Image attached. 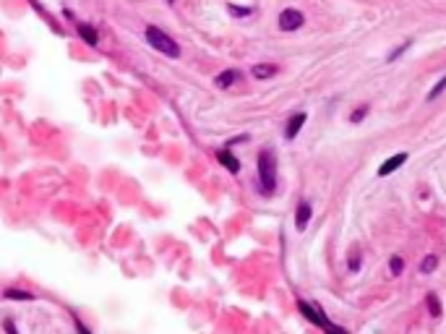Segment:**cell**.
<instances>
[{"instance_id":"9a60e30c","label":"cell","mask_w":446,"mask_h":334,"mask_svg":"<svg viewBox=\"0 0 446 334\" xmlns=\"http://www.w3.org/2000/svg\"><path fill=\"white\" fill-rule=\"evenodd\" d=\"M347 267H350V271H360V248L358 246L350 250V261H347Z\"/></svg>"},{"instance_id":"5bb4252c","label":"cell","mask_w":446,"mask_h":334,"mask_svg":"<svg viewBox=\"0 0 446 334\" xmlns=\"http://www.w3.org/2000/svg\"><path fill=\"white\" fill-rule=\"evenodd\" d=\"M436 267H438V256H426L420 264V271L423 274H430V271H436Z\"/></svg>"},{"instance_id":"4fadbf2b","label":"cell","mask_w":446,"mask_h":334,"mask_svg":"<svg viewBox=\"0 0 446 334\" xmlns=\"http://www.w3.org/2000/svg\"><path fill=\"white\" fill-rule=\"evenodd\" d=\"M428 306H430V316H433V318H438V316L444 313V311H441V303H438V295H436V292H428Z\"/></svg>"},{"instance_id":"44dd1931","label":"cell","mask_w":446,"mask_h":334,"mask_svg":"<svg viewBox=\"0 0 446 334\" xmlns=\"http://www.w3.org/2000/svg\"><path fill=\"white\" fill-rule=\"evenodd\" d=\"M3 326H5V332H8V334H19V332H16V324H13L11 318H5V321H3Z\"/></svg>"},{"instance_id":"6da1fadb","label":"cell","mask_w":446,"mask_h":334,"mask_svg":"<svg viewBox=\"0 0 446 334\" xmlns=\"http://www.w3.org/2000/svg\"><path fill=\"white\" fill-rule=\"evenodd\" d=\"M259 183H261V193L271 196L277 188V157L271 149H264L259 154Z\"/></svg>"},{"instance_id":"ffe728a7","label":"cell","mask_w":446,"mask_h":334,"mask_svg":"<svg viewBox=\"0 0 446 334\" xmlns=\"http://www.w3.org/2000/svg\"><path fill=\"white\" fill-rule=\"evenodd\" d=\"M407 47H410V42H402V44H399V47H397V50H394V52H391V55H389V63H391V60H397V58L402 55V52H405Z\"/></svg>"},{"instance_id":"d6986e66","label":"cell","mask_w":446,"mask_h":334,"mask_svg":"<svg viewBox=\"0 0 446 334\" xmlns=\"http://www.w3.org/2000/svg\"><path fill=\"white\" fill-rule=\"evenodd\" d=\"M230 13H232V16H251L253 8H238V5H230Z\"/></svg>"},{"instance_id":"52a82bcc","label":"cell","mask_w":446,"mask_h":334,"mask_svg":"<svg viewBox=\"0 0 446 334\" xmlns=\"http://www.w3.org/2000/svg\"><path fill=\"white\" fill-rule=\"evenodd\" d=\"M240 79H243V73H240L238 68H227V71H222V73L217 76L214 84H217L219 89H227V86H232V84H238Z\"/></svg>"},{"instance_id":"5b68a950","label":"cell","mask_w":446,"mask_h":334,"mask_svg":"<svg viewBox=\"0 0 446 334\" xmlns=\"http://www.w3.org/2000/svg\"><path fill=\"white\" fill-rule=\"evenodd\" d=\"M305 125V112H295V115L287 120V125H284V139L287 141H292L295 136L300 133V128Z\"/></svg>"},{"instance_id":"7402d4cb","label":"cell","mask_w":446,"mask_h":334,"mask_svg":"<svg viewBox=\"0 0 446 334\" xmlns=\"http://www.w3.org/2000/svg\"><path fill=\"white\" fill-rule=\"evenodd\" d=\"M76 329H79V334H92V332H89V329H86V326L81 324V321H76Z\"/></svg>"},{"instance_id":"7c38bea8","label":"cell","mask_w":446,"mask_h":334,"mask_svg":"<svg viewBox=\"0 0 446 334\" xmlns=\"http://www.w3.org/2000/svg\"><path fill=\"white\" fill-rule=\"evenodd\" d=\"M251 73H253V79H271V76L277 73V65H264L261 63V65H253Z\"/></svg>"},{"instance_id":"30bf717a","label":"cell","mask_w":446,"mask_h":334,"mask_svg":"<svg viewBox=\"0 0 446 334\" xmlns=\"http://www.w3.org/2000/svg\"><path fill=\"white\" fill-rule=\"evenodd\" d=\"M217 159H219V162H222L224 167H227V170H230V172H238V170H240V162H238V157H235V154H232V151H230L227 146H224V149H219V151H217Z\"/></svg>"},{"instance_id":"7a4b0ae2","label":"cell","mask_w":446,"mask_h":334,"mask_svg":"<svg viewBox=\"0 0 446 334\" xmlns=\"http://www.w3.org/2000/svg\"><path fill=\"white\" fill-rule=\"evenodd\" d=\"M143 37H146V42L152 44L157 52H162V55H167V58H180V44L172 40L170 34H164L162 29H157V26L149 24L146 32H143Z\"/></svg>"},{"instance_id":"ba28073f","label":"cell","mask_w":446,"mask_h":334,"mask_svg":"<svg viewBox=\"0 0 446 334\" xmlns=\"http://www.w3.org/2000/svg\"><path fill=\"white\" fill-rule=\"evenodd\" d=\"M76 32H79L81 40H84L86 44H92V47H97V44H100V34H97L94 26L84 24V21H76Z\"/></svg>"},{"instance_id":"8fae6325","label":"cell","mask_w":446,"mask_h":334,"mask_svg":"<svg viewBox=\"0 0 446 334\" xmlns=\"http://www.w3.org/2000/svg\"><path fill=\"white\" fill-rule=\"evenodd\" d=\"M3 298H8V300H34V292L19 290V287H8V290L3 292Z\"/></svg>"},{"instance_id":"277c9868","label":"cell","mask_w":446,"mask_h":334,"mask_svg":"<svg viewBox=\"0 0 446 334\" xmlns=\"http://www.w3.org/2000/svg\"><path fill=\"white\" fill-rule=\"evenodd\" d=\"M303 24H305V16L298 8H284L279 13V29H282V32H295V29H300Z\"/></svg>"},{"instance_id":"e0dca14e","label":"cell","mask_w":446,"mask_h":334,"mask_svg":"<svg viewBox=\"0 0 446 334\" xmlns=\"http://www.w3.org/2000/svg\"><path fill=\"white\" fill-rule=\"evenodd\" d=\"M368 115V104H360L358 110H352V115H350V123H360L363 118Z\"/></svg>"},{"instance_id":"603a6c76","label":"cell","mask_w":446,"mask_h":334,"mask_svg":"<svg viewBox=\"0 0 446 334\" xmlns=\"http://www.w3.org/2000/svg\"><path fill=\"white\" fill-rule=\"evenodd\" d=\"M167 3H170V5H172V3H175V0H167Z\"/></svg>"},{"instance_id":"8992f818","label":"cell","mask_w":446,"mask_h":334,"mask_svg":"<svg viewBox=\"0 0 446 334\" xmlns=\"http://www.w3.org/2000/svg\"><path fill=\"white\" fill-rule=\"evenodd\" d=\"M405 162H407V154H405V151H399V154H394L391 159H386V162H384V165L379 167V175H381V178L391 175V172H397Z\"/></svg>"},{"instance_id":"3957f363","label":"cell","mask_w":446,"mask_h":334,"mask_svg":"<svg viewBox=\"0 0 446 334\" xmlns=\"http://www.w3.org/2000/svg\"><path fill=\"white\" fill-rule=\"evenodd\" d=\"M298 308H300V313H303V316L308 318V321L316 324V326H321V329L326 332V334H347V332L342 329V326H334L326 316H321V311H316V308L311 306V303H303V300H300V303H298Z\"/></svg>"},{"instance_id":"9c48e42d","label":"cell","mask_w":446,"mask_h":334,"mask_svg":"<svg viewBox=\"0 0 446 334\" xmlns=\"http://www.w3.org/2000/svg\"><path fill=\"white\" fill-rule=\"evenodd\" d=\"M311 214H313V209H311V204L308 201H300V207H298V214H295V227H298L300 232L308 227V222H311Z\"/></svg>"},{"instance_id":"2e32d148","label":"cell","mask_w":446,"mask_h":334,"mask_svg":"<svg viewBox=\"0 0 446 334\" xmlns=\"http://www.w3.org/2000/svg\"><path fill=\"white\" fill-rule=\"evenodd\" d=\"M444 89H446V76H441V81H438L436 86H433V89H430V92H428V100H430V102H433V100H438V97H441V92H444Z\"/></svg>"},{"instance_id":"ac0fdd59","label":"cell","mask_w":446,"mask_h":334,"mask_svg":"<svg viewBox=\"0 0 446 334\" xmlns=\"http://www.w3.org/2000/svg\"><path fill=\"white\" fill-rule=\"evenodd\" d=\"M389 267H391V274H399V271H402V269H405V261H402V259H399V256H391Z\"/></svg>"}]
</instances>
